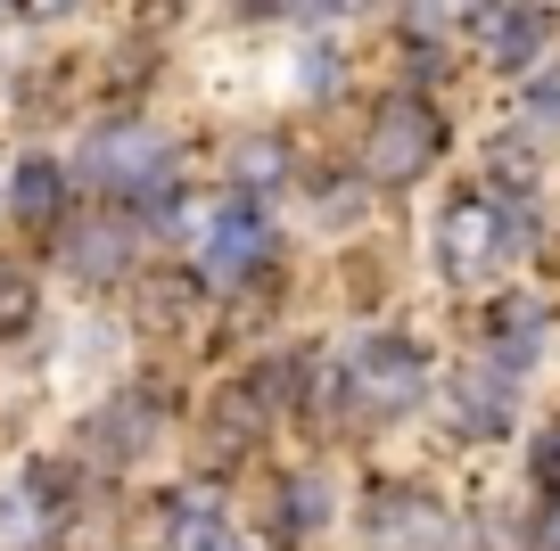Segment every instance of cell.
Listing matches in <instances>:
<instances>
[{
    "label": "cell",
    "instance_id": "cell-1",
    "mask_svg": "<svg viewBox=\"0 0 560 551\" xmlns=\"http://www.w3.org/2000/svg\"><path fill=\"white\" fill-rule=\"evenodd\" d=\"M527 247V198H454L438 223V272L487 280Z\"/></svg>",
    "mask_w": 560,
    "mask_h": 551
},
{
    "label": "cell",
    "instance_id": "cell-2",
    "mask_svg": "<svg viewBox=\"0 0 560 551\" xmlns=\"http://www.w3.org/2000/svg\"><path fill=\"white\" fill-rule=\"evenodd\" d=\"M420 396H429V362H420L412 338L380 329V338H363L347 354V403L363 420H396V412H412Z\"/></svg>",
    "mask_w": 560,
    "mask_h": 551
},
{
    "label": "cell",
    "instance_id": "cell-3",
    "mask_svg": "<svg viewBox=\"0 0 560 551\" xmlns=\"http://www.w3.org/2000/svg\"><path fill=\"white\" fill-rule=\"evenodd\" d=\"M74 165L116 198H158L165 181H174V140H165L158 124H100Z\"/></svg>",
    "mask_w": 560,
    "mask_h": 551
},
{
    "label": "cell",
    "instance_id": "cell-4",
    "mask_svg": "<svg viewBox=\"0 0 560 551\" xmlns=\"http://www.w3.org/2000/svg\"><path fill=\"white\" fill-rule=\"evenodd\" d=\"M438 149H445L438 116H429L420 99H396V107H380V116H371L363 173H371V181H412V173L438 165Z\"/></svg>",
    "mask_w": 560,
    "mask_h": 551
},
{
    "label": "cell",
    "instance_id": "cell-5",
    "mask_svg": "<svg viewBox=\"0 0 560 551\" xmlns=\"http://www.w3.org/2000/svg\"><path fill=\"white\" fill-rule=\"evenodd\" d=\"M198 263H207L214 280H247V272H264V263H272V214L247 207L240 190L214 198V223H207V239H198Z\"/></svg>",
    "mask_w": 560,
    "mask_h": 551
},
{
    "label": "cell",
    "instance_id": "cell-6",
    "mask_svg": "<svg viewBox=\"0 0 560 551\" xmlns=\"http://www.w3.org/2000/svg\"><path fill=\"white\" fill-rule=\"evenodd\" d=\"M478 50L503 74L536 67V58L552 50V9H544V0H494V9H478Z\"/></svg>",
    "mask_w": 560,
    "mask_h": 551
},
{
    "label": "cell",
    "instance_id": "cell-7",
    "mask_svg": "<svg viewBox=\"0 0 560 551\" xmlns=\"http://www.w3.org/2000/svg\"><path fill=\"white\" fill-rule=\"evenodd\" d=\"M371 543L380 551H454V518L429 494H380L371 502Z\"/></svg>",
    "mask_w": 560,
    "mask_h": 551
},
{
    "label": "cell",
    "instance_id": "cell-8",
    "mask_svg": "<svg viewBox=\"0 0 560 551\" xmlns=\"http://www.w3.org/2000/svg\"><path fill=\"white\" fill-rule=\"evenodd\" d=\"M165 551H247V535L223 518V494L214 485H182L165 502Z\"/></svg>",
    "mask_w": 560,
    "mask_h": 551
},
{
    "label": "cell",
    "instance_id": "cell-9",
    "mask_svg": "<svg viewBox=\"0 0 560 551\" xmlns=\"http://www.w3.org/2000/svg\"><path fill=\"white\" fill-rule=\"evenodd\" d=\"M544 305L536 296H503V305L487 313V338H494V371L503 379H520V371H536V354H544Z\"/></svg>",
    "mask_w": 560,
    "mask_h": 551
},
{
    "label": "cell",
    "instance_id": "cell-10",
    "mask_svg": "<svg viewBox=\"0 0 560 551\" xmlns=\"http://www.w3.org/2000/svg\"><path fill=\"white\" fill-rule=\"evenodd\" d=\"M511 412H520V396H511V379L494 371V362L454 379V429H462V436H503Z\"/></svg>",
    "mask_w": 560,
    "mask_h": 551
},
{
    "label": "cell",
    "instance_id": "cell-11",
    "mask_svg": "<svg viewBox=\"0 0 560 551\" xmlns=\"http://www.w3.org/2000/svg\"><path fill=\"white\" fill-rule=\"evenodd\" d=\"M158 445V412L140 396H124V403H107L100 420H91V453H100L107 469H124V461H140V453Z\"/></svg>",
    "mask_w": 560,
    "mask_h": 551
},
{
    "label": "cell",
    "instance_id": "cell-12",
    "mask_svg": "<svg viewBox=\"0 0 560 551\" xmlns=\"http://www.w3.org/2000/svg\"><path fill=\"white\" fill-rule=\"evenodd\" d=\"M58 207H67V165L58 156H25L18 181H9V214L18 223H58Z\"/></svg>",
    "mask_w": 560,
    "mask_h": 551
},
{
    "label": "cell",
    "instance_id": "cell-13",
    "mask_svg": "<svg viewBox=\"0 0 560 551\" xmlns=\"http://www.w3.org/2000/svg\"><path fill=\"white\" fill-rule=\"evenodd\" d=\"M67 263H74L83 280H116L124 263H132V231H124V223H91V231H74V239H67Z\"/></svg>",
    "mask_w": 560,
    "mask_h": 551
},
{
    "label": "cell",
    "instance_id": "cell-14",
    "mask_svg": "<svg viewBox=\"0 0 560 551\" xmlns=\"http://www.w3.org/2000/svg\"><path fill=\"white\" fill-rule=\"evenodd\" d=\"M231 181H240V190H280V181H289V149H280L272 132L240 140V156H231Z\"/></svg>",
    "mask_w": 560,
    "mask_h": 551
},
{
    "label": "cell",
    "instance_id": "cell-15",
    "mask_svg": "<svg viewBox=\"0 0 560 551\" xmlns=\"http://www.w3.org/2000/svg\"><path fill=\"white\" fill-rule=\"evenodd\" d=\"M42 502L25 494V485H0V551H34L42 543Z\"/></svg>",
    "mask_w": 560,
    "mask_h": 551
},
{
    "label": "cell",
    "instance_id": "cell-16",
    "mask_svg": "<svg viewBox=\"0 0 560 551\" xmlns=\"http://www.w3.org/2000/svg\"><path fill=\"white\" fill-rule=\"evenodd\" d=\"M280 518H289V535H322L330 527V485L322 478H289L280 485Z\"/></svg>",
    "mask_w": 560,
    "mask_h": 551
},
{
    "label": "cell",
    "instance_id": "cell-17",
    "mask_svg": "<svg viewBox=\"0 0 560 551\" xmlns=\"http://www.w3.org/2000/svg\"><path fill=\"white\" fill-rule=\"evenodd\" d=\"M314 387H322L314 354H280L272 371H264V396H280V403H314Z\"/></svg>",
    "mask_w": 560,
    "mask_h": 551
},
{
    "label": "cell",
    "instance_id": "cell-18",
    "mask_svg": "<svg viewBox=\"0 0 560 551\" xmlns=\"http://www.w3.org/2000/svg\"><path fill=\"white\" fill-rule=\"evenodd\" d=\"M207 223H214V198H174L165 207V239H182V247L207 239Z\"/></svg>",
    "mask_w": 560,
    "mask_h": 551
},
{
    "label": "cell",
    "instance_id": "cell-19",
    "mask_svg": "<svg viewBox=\"0 0 560 551\" xmlns=\"http://www.w3.org/2000/svg\"><path fill=\"white\" fill-rule=\"evenodd\" d=\"M25 494H34L42 511H58V502H74V469L67 461H34L25 469Z\"/></svg>",
    "mask_w": 560,
    "mask_h": 551
},
{
    "label": "cell",
    "instance_id": "cell-20",
    "mask_svg": "<svg viewBox=\"0 0 560 551\" xmlns=\"http://www.w3.org/2000/svg\"><path fill=\"white\" fill-rule=\"evenodd\" d=\"M25 321H34V280H18V272H0V338H18Z\"/></svg>",
    "mask_w": 560,
    "mask_h": 551
},
{
    "label": "cell",
    "instance_id": "cell-21",
    "mask_svg": "<svg viewBox=\"0 0 560 551\" xmlns=\"http://www.w3.org/2000/svg\"><path fill=\"white\" fill-rule=\"evenodd\" d=\"M527 124L560 132V67H552V74H536V91H527Z\"/></svg>",
    "mask_w": 560,
    "mask_h": 551
},
{
    "label": "cell",
    "instance_id": "cell-22",
    "mask_svg": "<svg viewBox=\"0 0 560 551\" xmlns=\"http://www.w3.org/2000/svg\"><path fill=\"white\" fill-rule=\"evenodd\" d=\"M536 478L560 494V429H544V436H536Z\"/></svg>",
    "mask_w": 560,
    "mask_h": 551
},
{
    "label": "cell",
    "instance_id": "cell-23",
    "mask_svg": "<svg viewBox=\"0 0 560 551\" xmlns=\"http://www.w3.org/2000/svg\"><path fill=\"white\" fill-rule=\"evenodd\" d=\"M347 9H354V0H298V17H305V25H338Z\"/></svg>",
    "mask_w": 560,
    "mask_h": 551
},
{
    "label": "cell",
    "instance_id": "cell-24",
    "mask_svg": "<svg viewBox=\"0 0 560 551\" xmlns=\"http://www.w3.org/2000/svg\"><path fill=\"white\" fill-rule=\"evenodd\" d=\"M67 9H74V0H18L25 25H50V17H67Z\"/></svg>",
    "mask_w": 560,
    "mask_h": 551
},
{
    "label": "cell",
    "instance_id": "cell-25",
    "mask_svg": "<svg viewBox=\"0 0 560 551\" xmlns=\"http://www.w3.org/2000/svg\"><path fill=\"white\" fill-rule=\"evenodd\" d=\"M536 551H560V494L544 502V518H536Z\"/></svg>",
    "mask_w": 560,
    "mask_h": 551
}]
</instances>
